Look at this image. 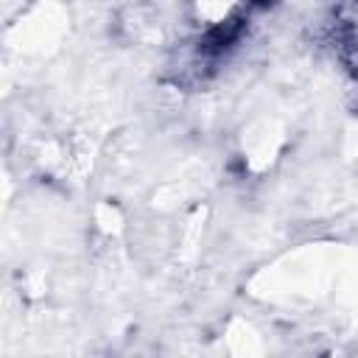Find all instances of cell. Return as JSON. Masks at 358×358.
Listing matches in <instances>:
<instances>
[{
  "label": "cell",
  "instance_id": "2",
  "mask_svg": "<svg viewBox=\"0 0 358 358\" xmlns=\"http://www.w3.org/2000/svg\"><path fill=\"white\" fill-rule=\"evenodd\" d=\"M333 39H336V53L338 59L358 73V0H347L341 6V11L336 14V28H333Z\"/></svg>",
  "mask_w": 358,
  "mask_h": 358
},
{
  "label": "cell",
  "instance_id": "1",
  "mask_svg": "<svg viewBox=\"0 0 358 358\" xmlns=\"http://www.w3.org/2000/svg\"><path fill=\"white\" fill-rule=\"evenodd\" d=\"M187 6L193 25L215 45H224L238 36L257 0H187Z\"/></svg>",
  "mask_w": 358,
  "mask_h": 358
}]
</instances>
